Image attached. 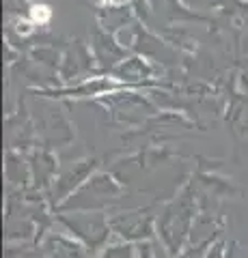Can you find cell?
<instances>
[{
  "label": "cell",
  "instance_id": "obj_1",
  "mask_svg": "<svg viewBox=\"0 0 248 258\" xmlns=\"http://www.w3.org/2000/svg\"><path fill=\"white\" fill-rule=\"evenodd\" d=\"M33 18H35V22H45L50 18V9H47L45 5H37V7H33Z\"/></svg>",
  "mask_w": 248,
  "mask_h": 258
}]
</instances>
